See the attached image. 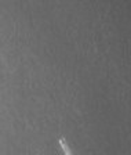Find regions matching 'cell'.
Segmentation results:
<instances>
[{
    "instance_id": "cell-1",
    "label": "cell",
    "mask_w": 131,
    "mask_h": 155,
    "mask_svg": "<svg viewBox=\"0 0 131 155\" xmlns=\"http://www.w3.org/2000/svg\"><path fill=\"white\" fill-rule=\"evenodd\" d=\"M59 145H61L62 151H64V155H73L72 151H70V148H69V145H68L65 137H59Z\"/></svg>"
}]
</instances>
